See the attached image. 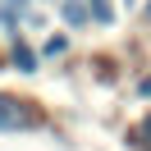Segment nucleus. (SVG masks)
<instances>
[{
  "mask_svg": "<svg viewBox=\"0 0 151 151\" xmlns=\"http://www.w3.org/2000/svg\"><path fill=\"white\" fill-rule=\"evenodd\" d=\"M14 64H19L23 73H32V64H37V60H32V50L23 46V41H14Z\"/></svg>",
  "mask_w": 151,
  "mask_h": 151,
  "instance_id": "obj_4",
  "label": "nucleus"
},
{
  "mask_svg": "<svg viewBox=\"0 0 151 151\" xmlns=\"http://www.w3.org/2000/svg\"><path fill=\"white\" fill-rule=\"evenodd\" d=\"M137 92H142V96H151V78H142V87H137Z\"/></svg>",
  "mask_w": 151,
  "mask_h": 151,
  "instance_id": "obj_8",
  "label": "nucleus"
},
{
  "mask_svg": "<svg viewBox=\"0 0 151 151\" xmlns=\"http://www.w3.org/2000/svg\"><path fill=\"white\" fill-rule=\"evenodd\" d=\"M37 124H41V114L32 110V101H19V96L0 92V133H28Z\"/></svg>",
  "mask_w": 151,
  "mask_h": 151,
  "instance_id": "obj_1",
  "label": "nucleus"
},
{
  "mask_svg": "<svg viewBox=\"0 0 151 151\" xmlns=\"http://www.w3.org/2000/svg\"><path fill=\"white\" fill-rule=\"evenodd\" d=\"M133 142H137L142 151H151V114H147V119L137 124V133H133Z\"/></svg>",
  "mask_w": 151,
  "mask_h": 151,
  "instance_id": "obj_5",
  "label": "nucleus"
},
{
  "mask_svg": "<svg viewBox=\"0 0 151 151\" xmlns=\"http://www.w3.org/2000/svg\"><path fill=\"white\" fill-rule=\"evenodd\" d=\"M64 46H69L64 37H50V41H46V55H60V50H64Z\"/></svg>",
  "mask_w": 151,
  "mask_h": 151,
  "instance_id": "obj_7",
  "label": "nucleus"
},
{
  "mask_svg": "<svg viewBox=\"0 0 151 151\" xmlns=\"http://www.w3.org/2000/svg\"><path fill=\"white\" fill-rule=\"evenodd\" d=\"M0 19H5V23L28 19V0H5V5H0Z\"/></svg>",
  "mask_w": 151,
  "mask_h": 151,
  "instance_id": "obj_3",
  "label": "nucleus"
},
{
  "mask_svg": "<svg viewBox=\"0 0 151 151\" xmlns=\"http://www.w3.org/2000/svg\"><path fill=\"white\" fill-rule=\"evenodd\" d=\"M60 14H64V23H92V0H60Z\"/></svg>",
  "mask_w": 151,
  "mask_h": 151,
  "instance_id": "obj_2",
  "label": "nucleus"
},
{
  "mask_svg": "<svg viewBox=\"0 0 151 151\" xmlns=\"http://www.w3.org/2000/svg\"><path fill=\"white\" fill-rule=\"evenodd\" d=\"M92 19H96V23H110V19H114V9L105 5V0H92Z\"/></svg>",
  "mask_w": 151,
  "mask_h": 151,
  "instance_id": "obj_6",
  "label": "nucleus"
}]
</instances>
